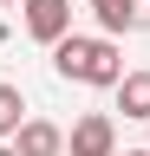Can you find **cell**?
<instances>
[{
	"label": "cell",
	"mask_w": 150,
	"mask_h": 156,
	"mask_svg": "<svg viewBox=\"0 0 150 156\" xmlns=\"http://www.w3.org/2000/svg\"><path fill=\"white\" fill-rule=\"evenodd\" d=\"M91 13H98L104 39H118V33H137V26H144V7H137V0H91Z\"/></svg>",
	"instance_id": "5b68a950"
},
{
	"label": "cell",
	"mask_w": 150,
	"mask_h": 156,
	"mask_svg": "<svg viewBox=\"0 0 150 156\" xmlns=\"http://www.w3.org/2000/svg\"><path fill=\"white\" fill-rule=\"evenodd\" d=\"M124 156H150V150H124Z\"/></svg>",
	"instance_id": "ba28073f"
},
{
	"label": "cell",
	"mask_w": 150,
	"mask_h": 156,
	"mask_svg": "<svg viewBox=\"0 0 150 156\" xmlns=\"http://www.w3.org/2000/svg\"><path fill=\"white\" fill-rule=\"evenodd\" d=\"M20 124H26V98H20V85H0V136H20Z\"/></svg>",
	"instance_id": "52a82bcc"
},
{
	"label": "cell",
	"mask_w": 150,
	"mask_h": 156,
	"mask_svg": "<svg viewBox=\"0 0 150 156\" xmlns=\"http://www.w3.org/2000/svg\"><path fill=\"white\" fill-rule=\"evenodd\" d=\"M13 156H65V130L46 124V117H26L20 136H13Z\"/></svg>",
	"instance_id": "277c9868"
},
{
	"label": "cell",
	"mask_w": 150,
	"mask_h": 156,
	"mask_svg": "<svg viewBox=\"0 0 150 156\" xmlns=\"http://www.w3.org/2000/svg\"><path fill=\"white\" fill-rule=\"evenodd\" d=\"M52 65H59V78H72V85H98V91H118V85H124V52H118V39L65 33L59 46H52Z\"/></svg>",
	"instance_id": "6da1fadb"
},
{
	"label": "cell",
	"mask_w": 150,
	"mask_h": 156,
	"mask_svg": "<svg viewBox=\"0 0 150 156\" xmlns=\"http://www.w3.org/2000/svg\"><path fill=\"white\" fill-rule=\"evenodd\" d=\"M144 150H150V143H144Z\"/></svg>",
	"instance_id": "8fae6325"
},
{
	"label": "cell",
	"mask_w": 150,
	"mask_h": 156,
	"mask_svg": "<svg viewBox=\"0 0 150 156\" xmlns=\"http://www.w3.org/2000/svg\"><path fill=\"white\" fill-rule=\"evenodd\" d=\"M0 7H13V0H0Z\"/></svg>",
	"instance_id": "30bf717a"
},
{
	"label": "cell",
	"mask_w": 150,
	"mask_h": 156,
	"mask_svg": "<svg viewBox=\"0 0 150 156\" xmlns=\"http://www.w3.org/2000/svg\"><path fill=\"white\" fill-rule=\"evenodd\" d=\"M0 156H13V150H7V143H0Z\"/></svg>",
	"instance_id": "9c48e42d"
},
{
	"label": "cell",
	"mask_w": 150,
	"mask_h": 156,
	"mask_svg": "<svg viewBox=\"0 0 150 156\" xmlns=\"http://www.w3.org/2000/svg\"><path fill=\"white\" fill-rule=\"evenodd\" d=\"M20 7H26V33L39 46H59L72 33V0H20Z\"/></svg>",
	"instance_id": "3957f363"
},
{
	"label": "cell",
	"mask_w": 150,
	"mask_h": 156,
	"mask_svg": "<svg viewBox=\"0 0 150 156\" xmlns=\"http://www.w3.org/2000/svg\"><path fill=\"white\" fill-rule=\"evenodd\" d=\"M65 156H118V124L104 111H85L65 136Z\"/></svg>",
	"instance_id": "7a4b0ae2"
},
{
	"label": "cell",
	"mask_w": 150,
	"mask_h": 156,
	"mask_svg": "<svg viewBox=\"0 0 150 156\" xmlns=\"http://www.w3.org/2000/svg\"><path fill=\"white\" fill-rule=\"evenodd\" d=\"M118 111L137 117V124H150V72H124V85H118Z\"/></svg>",
	"instance_id": "8992f818"
}]
</instances>
